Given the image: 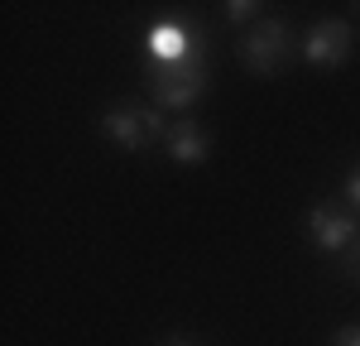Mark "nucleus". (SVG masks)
Returning a JSON list of instances; mask_svg holds the SVG:
<instances>
[{
  "instance_id": "nucleus-1",
  "label": "nucleus",
  "mask_w": 360,
  "mask_h": 346,
  "mask_svg": "<svg viewBox=\"0 0 360 346\" xmlns=\"http://www.w3.org/2000/svg\"><path fill=\"white\" fill-rule=\"evenodd\" d=\"M207 58H183V63H144V86L159 111H193L207 96Z\"/></svg>"
},
{
  "instance_id": "nucleus-2",
  "label": "nucleus",
  "mask_w": 360,
  "mask_h": 346,
  "mask_svg": "<svg viewBox=\"0 0 360 346\" xmlns=\"http://www.w3.org/2000/svg\"><path fill=\"white\" fill-rule=\"evenodd\" d=\"M288 58H293V29L278 15H259L240 39V63L255 77H274V72L288 68Z\"/></svg>"
},
{
  "instance_id": "nucleus-3",
  "label": "nucleus",
  "mask_w": 360,
  "mask_h": 346,
  "mask_svg": "<svg viewBox=\"0 0 360 346\" xmlns=\"http://www.w3.org/2000/svg\"><path fill=\"white\" fill-rule=\"evenodd\" d=\"M168 125L164 111L149 101V106H115V111L101 115V135L115 144V149H144L154 140H168Z\"/></svg>"
},
{
  "instance_id": "nucleus-4",
  "label": "nucleus",
  "mask_w": 360,
  "mask_h": 346,
  "mask_svg": "<svg viewBox=\"0 0 360 346\" xmlns=\"http://www.w3.org/2000/svg\"><path fill=\"white\" fill-rule=\"evenodd\" d=\"M351 53H356V29L346 25V20H317V25L307 29L303 63L322 68V72H332V68H346Z\"/></svg>"
},
{
  "instance_id": "nucleus-5",
  "label": "nucleus",
  "mask_w": 360,
  "mask_h": 346,
  "mask_svg": "<svg viewBox=\"0 0 360 346\" xmlns=\"http://www.w3.org/2000/svg\"><path fill=\"white\" fill-rule=\"evenodd\" d=\"M307 236H312V245L322 250V255H341L346 245H356L360 241V226L351 222V212H341L332 202H317L312 212H307Z\"/></svg>"
},
{
  "instance_id": "nucleus-6",
  "label": "nucleus",
  "mask_w": 360,
  "mask_h": 346,
  "mask_svg": "<svg viewBox=\"0 0 360 346\" xmlns=\"http://www.w3.org/2000/svg\"><path fill=\"white\" fill-rule=\"evenodd\" d=\"M144 49H149L154 63H183V58H202V34L183 20H159L149 29Z\"/></svg>"
},
{
  "instance_id": "nucleus-7",
  "label": "nucleus",
  "mask_w": 360,
  "mask_h": 346,
  "mask_svg": "<svg viewBox=\"0 0 360 346\" xmlns=\"http://www.w3.org/2000/svg\"><path fill=\"white\" fill-rule=\"evenodd\" d=\"M164 144H168V159L173 164H207V154H212V135L197 120H178Z\"/></svg>"
},
{
  "instance_id": "nucleus-8",
  "label": "nucleus",
  "mask_w": 360,
  "mask_h": 346,
  "mask_svg": "<svg viewBox=\"0 0 360 346\" xmlns=\"http://www.w3.org/2000/svg\"><path fill=\"white\" fill-rule=\"evenodd\" d=\"M255 15H264V5H255V0H231L226 5V20L231 25H255Z\"/></svg>"
},
{
  "instance_id": "nucleus-9",
  "label": "nucleus",
  "mask_w": 360,
  "mask_h": 346,
  "mask_svg": "<svg viewBox=\"0 0 360 346\" xmlns=\"http://www.w3.org/2000/svg\"><path fill=\"white\" fill-rule=\"evenodd\" d=\"M332 346H360V322H351V327H341L332 337Z\"/></svg>"
},
{
  "instance_id": "nucleus-10",
  "label": "nucleus",
  "mask_w": 360,
  "mask_h": 346,
  "mask_svg": "<svg viewBox=\"0 0 360 346\" xmlns=\"http://www.w3.org/2000/svg\"><path fill=\"white\" fill-rule=\"evenodd\" d=\"M346 198H351V207H360V169H351V178H346Z\"/></svg>"
},
{
  "instance_id": "nucleus-11",
  "label": "nucleus",
  "mask_w": 360,
  "mask_h": 346,
  "mask_svg": "<svg viewBox=\"0 0 360 346\" xmlns=\"http://www.w3.org/2000/svg\"><path fill=\"white\" fill-rule=\"evenodd\" d=\"M164 346H197V342H188V337H168Z\"/></svg>"
}]
</instances>
